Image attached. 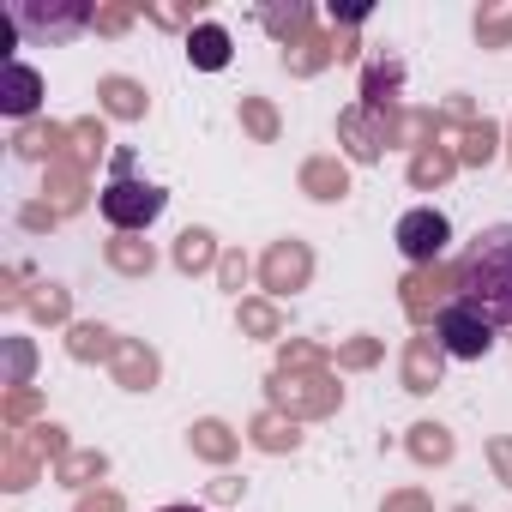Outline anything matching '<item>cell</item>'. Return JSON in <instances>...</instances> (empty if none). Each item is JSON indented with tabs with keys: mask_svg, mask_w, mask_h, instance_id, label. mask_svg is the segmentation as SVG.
Here are the masks:
<instances>
[{
	"mask_svg": "<svg viewBox=\"0 0 512 512\" xmlns=\"http://www.w3.org/2000/svg\"><path fill=\"white\" fill-rule=\"evenodd\" d=\"M181 241H187V247H181V260H187V266L205 260V235H181Z\"/></svg>",
	"mask_w": 512,
	"mask_h": 512,
	"instance_id": "obj_8",
	"label": "cell"
},
{
	"mask_svg": "<svg viewBox=\"0 0 512 512\" xmlns=\"http://www.w3.org/2000/svg\"><path fill=\"white\" fill-rule=\"evenodd\" d=\"M187 55H193V67L217 73V67L229 61V37H223L217 25H205V31H193V49H187Z\"/></svg>",
	"mask_w": 512,
	"mask_h": 512,
	"instance_id": "obj_6",
	"label": "cell"
},
{
	"mask_svg": "<svg viewBox=\"0 0 512 512\" xmlns=\"http://www.w3.org/2000/svg\"><path fill=\"white\" fill-rule=\"evenodd\" d=\"M434 338H440V350H446L452 362H482V356L494 350V326H488L470 302H446L440 320H434Z\"/></svg>",
	"mask_w": 512,
	"mask_h": 512,
	"instance_id": "obj_2",
	"label": "cell"
},
{
	"mask_svg": "<svg viewBox=\"0 0 512 512\" xmlns=\"http://www.w3.org/2000/svg\"><path fill=\"white\" fill-rule=\"evenodd\" d=\"M103 217L115 223V229H145V223H157L163 217V205H169V193L163 187H151V181H115V187H103Z\"/></svg>",
	"mask_w": 512,
	"mask_h": 512,
	"instance_id": "obj_4",
	"label": "cell"
},
{
	"mask_svg": "<svg viewBox=\"0 0 512 512\" xmlns=\"http://www.w3.org/2000/svg\"><path fill=\"white\" fill-rule=\"evenodd\" d=\"M7 13H13V25L31 31V37H73V31L91 19L79 0H73V7H31V0H19V7H7Z\"/></svg>",
	"mask_w": 512,
	"mask_h": 512,
	"instance_id": "obj_5",
	"label": "cell"
},
{
	"mask_svg": "<svg viewBox=\"0 0 512 512\" xmlns=\"http://www.w3.org/2000/svg\"><path fill=\"white\" fill-rule=\"evenodd\" d=\"M446 241H452V217L446 211H434V205H416V211H404L398 217V253L410 266H428V260H440L446 253Z\"/></svg>",
	"mask_w": 512,
	"mask_h": 512,
	"instance_id": "obj_3",
	"label": "cell"
},
{
	"mask_svg": "<svg viewBox=\"0 0 512 512\" xmlns=\"http://www.w3.org/2000/svg\"><path fill=\"white\" fill-rule=\"evenodd\" d=\"M7 109H13V115H31V109H37V73L19 67V61L7 67Z\"/></svg>",
	"mask_w": 512,
	"mask_h": 512,
	"instance_id": "obj_7",
	"label": "cell"
},
{
	"mask_svg": "<svg viewBox=\"0 0 512 512\" xmlns=\"http://www.w3.org/2000/svg\"><path fill=\"white\" fill-rule=\"evenodd\" d=\"M458 302H470L494 332L512 326V223H488L470 235L458 260Z\"/></svg>",
	"mask_w": 512,
	"mask_h": 512,
	"instance_id": "obj_1",
	"label": "cell"
},
{
	"mask_svg": "<svg viewBox=\"0 0 512 512\" xmlns=\"http://www.w3.org/2000/svg\"><path fill=\"white\" fill-rule=\"evenodd\" d=\"M169 512H193V506H169Z\"/></svg>",
	"mask_w": 512,
	"mask_h": 512,
	"instance_id": "obj_9",
	"label": "cell"
}]
</instances>
